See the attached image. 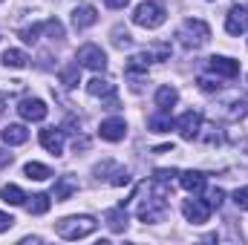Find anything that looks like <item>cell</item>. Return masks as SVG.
<instances>
[{"label": "cell", "instance_id": "8992f818", "mask_svg": "<svg viewBox=\"0 0 248 245\" xmlns=\"http://www.w3.org/2000/svg\"><path fill=\"white\" fill-rule=\"evenodd\" d=\"M176 130H179V136H182L185 141L199 138V133H202V116H199V113H193V110L182 113V116L176 119Z\"/></svg>", "mask_w": 248, "mask_h": 245}, {"label": "cell", "instance_id": "f1b7e54d", "mask_svg": "<svg viewBox=\"0 0 248 245\" xmlns=\"http://www.w3.org/2000/svg\"><path fill=\"white\" fill-rule=\"evenodd\" d=\"M196 84H199V90H202V92H219V90H222L219 78L214 81L211 75H199V81H196Z\"/></svg>", "mask_w": 248, "mask_h": 245}, {"label": "cell", "instance_id": "cb8c5ba5", "mask_svg": "<svg viewBox=\"0 0 248 245\" xmlns=\"http://www.w3.org/2000/svg\"><path fill=\"white\" fill-rule=\"evenodd\" d=\"M0 196H3V202H9V205H26V199H29L17 184H6V187L0 190Z\"/></svg>", "mask_w": 248, "mask_h": 245}, {"label": "cell", "instance_id": "8fae6325", "mask_svg": "<svg viewBox=\"0 0 248 245\" xmlns=\"http://www.w3.org/2000/svg\"><path fill=\"white\" fill-rule=\"evenodd\" d=\"M208 69L217 72V75H222V78H237V75H240V63L231 61V58H225V55L208 58Z\"/></svg>", "mask_w": 248, "mask_h": 245}, {"label": "cell", "instance_id": "2e32d148", "mask_svg": "<svg viewBox=\"0 0 248 245\" xmlns=\"http://www.w3.org/2000/svg\"><path fill=\"white\" fill-rule=\"evenodd\" d=\"M179 182H182V187L187 193H202L208 179H205L202 170H185V173H179Z\"/></svg>", "mask_w": 248, "mask_h": 245}, {"label": "cell", "instance_id": "5b68a950", "mask_svg": "<svg viewBox=\"0 0 248 245\" xmlns=\"http://www.w3.org/2000/svg\"><path fill=\"white\" fill-rule=\"evenodd\" d=\"M87 92L93 95V98H107V110H119V95H116V84L113 81H107V78H93L90 84H87Z\"/></svg>", "mask_w": 248, "mask_h": 245}, {"label": "cell", "instance_id": "7402d4cb", "mask_svg": "<svg viewBox=\"0 0 248 245\" xmlns=\"http://www.w3.org/2000/svg\"><path fill=\"white\" fill-rule=\"evenodd\" d=\"M61 84H63V87H69V90L81 84V63L72 61V63H66V66H63V69H61Z\"/></svg>", "mask_w": 248, "mask_h": 245}, {"label": "cell", "instance_id": "44dd1931", "mask_svg": "<svg viewBox=\"0 0 248 245\" xmlns=\"http://www.w3.org/2000/svg\"><path fill=\"white\" fill-rule=\"evenodd\" d=\"M176 101H179V92H176V87L165 84V87H159V90H156V104H159V107L170 110V107H173Z\"/></svg>", "mask_w": 248, "mask_h": 245}, {"label": "cell", "instance_id": "1f68e13d", "mask_svg": "<svg viewBox=\"0 0 248 245\" xmlns=\"http://www.w3.org/2000/svg\"><path fill=\"white\" fill-rule=\"evenodd\" d=\"M110 184H116V187L130 184V170H127V168H113V179H110Z\"/></svg>", "mask_w": 248, "mask_h": 245}, {"label": "cell", "instance_id": "277c9868", "mask_svg": "<svg viewBox=\"0 0 248 245\" xmlns=\"http://www.w3.org/2000/svg\"><path fill=\"white\" fill-rule=\"evenodd\" d=\"M78 61H81V66H87V69H93V72H104V69H107V55H104V49L95 46V44H84V46L78 49Z\"/></svg>", "mask_w": 248, "mask_h": 245}, {"label": "cell", "instance_id": "e575fe53", "mask_svg": "<svg viewBox=\"0 0 248 245\" xmlns=\"http://www.w3.org/2000/svg\"><path fill=\"white\" fill-rule=\"evenodd\" d=\"M173 176H176V170H156L153 173V179H159V182H170Z\"/></svg>", "mask_w": 248, "mask_h": 245}, {"label": "cell", "instance_id": "d590c367", "mask_svg": "<svg viewBox=\"0 0 248 245\" xmlns=\"http://www.w3.org/2000/svg\"><path fill=\"white\" fill-rule=\"evenodd\" d=\"M12 162H15V156H12L9 150H3V147H0V168H9Z\"/></svg>", "mask_w": 248, "mask_h": 245}, {"label": "cell", "instance_id": "ba28073f", "mask_svg": "<svg viewBox=\"0 0 248 245\" xmlns=\"http://www.w3.org/2000/svg\"><path fill=\"white\" fill-rule=\"evenodd\" d=\"M182 214H185L187 222H193V225H202V222H208V216H211V205H208L205 199H185V205H182Z\"/></svg>", "mask_w": 248, "mask_h": 245}, {"label": "cell", "instance_id": "d4e9b609", "mask_svg": "<svg viewBox=\"0 0 248 245\" xmlns=\"http://www.w3.org/2000/svg\"><path fill=\"white\" fill-rule=\"evenodd\" d=\"M23 173H26L29 179H35V182H44V179L52 176V170H49L46 165H41V162H29V165L23 168Z\"/></svg>", "mask_w": 248, "mask_h": 245}, {"label": "cell", "instance_id": "d6a6232c", "mask_svg": "<svg viewBox=\"0 0 248 245\" xmlns=\"http://www.w3.org/2000/svg\"><path fill=\"white\" fill-rule=\"evenodd\" d=\"M234 205L240 211H248V187H237L234 190Z\"/></svg>", "mask_w": 248, "mask_h": 245}, {"label": "cell", "instance_id": "8d00e7d4", "mask_svg": "<svg viewBox=\"0 0 248 245\" xmlns=\"http://www.w3.org/2000/svg\"><path fill=\"white\" fill-rule=\"evenodd\" d=\"M104 3H107L110 9H124V6H127L130 0H104Z\"/></svg>", "mask_w": 248, "mask_h": 245}, {"label": "cell", "instance_id": "484cf974", "mask_svg": "<svg viewBox=\"0 0 248 245\" xmlns=\"http://www.w3.org/2000/svg\"><path fill=\"white\" fill-rule=\"evenodd\" d=\"M44 32L52 38V41H63V26L58 17H49V20H44Z\"/></svg>", "mask_w": 248, "mask_h": 245}, {"label": "cell", "instance_id": "f35d334b", "mask_svg": "<svg viewBox=\"0 0 248 245\" xmlns=\"http://www.w3.org/2000/svg\"><path fill=\"white\" fill-rule=\"evenodd\" d=\"M246 6H248V0H246Z\"/></svg>", "mask_w": 248, "mask_h": 245}, {"label": "cell", "instance_id": "74e56055", "mask_svg": "<svg viewBox=\"0 0 248 245\" xmlns=\"http://www.w3.org/2000/svg\"><path fill=\"white\" fill-rule=\"evenodd\" d=\"M3 110H6V95L0 92V113H3Z\"/></svg>", "mask_w": 248, "mask_h": 245}, {"label": "cell", "instance_id": "f546056e", "mask_svg": "<svg viewBox=\"0 0 248 245\" xmlns=\"http://www.w3.org/2000/svg\"><path fill=\"white\" fill-rule=\"evenodd\" d=\"M205 202L211 205V211H214V208H222V202H225V190H222V187H214V190H208Z\"/></svg>", "mask_w": 248, "mask_h": 245}, {"label": "cell", "instance_id": "30bf717a", "mask_svg": "<svg viewBox=\"0 0 248 245\" xmlns=\"http://www.w3.org/2000/svg\"><path fill=\"white\" fill-rule=\"evenodd\" d=\"M98 136H101L104 141H122L124 136H127V124H124V119H119V116L104 119L101 127H98Z\"/></svg>", "mask_w": 248, "mask_h": 245}, {"label": "cell", "instance_id": "ffe728a7", "mask_svg": "<svg viewBox=\"0 0 248 245\" xmlns=\"http://www.w3.org/2000/svg\"><path fill=\"white\" fill-rule=\"evenodd\" d=\"M49 205H52V196H46V193H35V196H29L26 211H29L32 216H44V214L49 211Z\"/></svg>", "mask_w": 248, "mask_h": 245}, {"label": "cell", "instance_id": "9c48e42d", "mask_svg": "<svg viewBox=\"0 0 248 245\" xmlns=\"http://www.w3.org/2000/svg\"><path fill=\"white\" fill-rule=\"evenodd\" d=\"M17 113H20V119H26V122H44V119H46V104H44L41 98H23V101L17 104Z\"/></svg>", "mask_w": 248, "mask_h": 245}, {"label": "cell", "instance_id": "4316f807", "mask_svg": "<svg viewBox=\"0 0 248 245\" xmlns=\"http://www.w3.org/2000/svg\"><path fill=\"white\" fill-rule=\"evenodd\" d=\"M130 44H133L130 32H127L124 26H116V29H113V46H116V49H127Z\"/></svg>", "mask_w": 248, "mask_h": 245}, {"label": "cell", "instance_id": "6da1fadb", "mask_svg": "<svg viewBox=\"0 0 248 245\" xmlns=\"http://www.w3.org/2000/svg\"><path fill=\"white\" fill-rule=\"evenodd\" d=\"M176 38H179V44H182L185 49H199V46H205V44L211 41V26H208L205 20L190 17V20H185V23L179 26Z\"/></svg>", "mask_w": 248, "mask_h": 245}, {"label": "cell", "instance_id": "4fadbf2b", "mask_svg": "<svg viewBox=\"0 0 248 245\" xmlns=\"http://www.w3.org/2000/svg\"><path fill=\"white\" fill-rule=\"evenodd\" d=\"M41 144H44L52 156H61L63 153V130L61 127H46V130H41Z\"/></svg>", "mask_w": 248, "mask_h": 245}, {"label": "cell", "instance_id": "83f0119b", "mask_svg": "<svg viewBox=\"0 0 248 245\" xmlns=\"http://www.w3.org/2000/svg\"><path fill=\"white\" fill-rule=\"evenodd\" d=\"M41 32H44V23H32V26L20 29V38H23L26 44H38V41H41Z\"/></svg>", "mask_w": 248, "mask_h": 245}, {"label": "cell", "instance_id": "7a4b0ae2", "mask_svg": "<svg viewBox=\"0 0 248 245\" xmlns=\"http://www.w3.org/2000/svg\"><path fill=\"white\" fill-rule=\"evenodd\" d=\"M95 228H98V222H95L93 216H87V214H81V216H66L61 222H55V231H58V237H63V240H84V237H90Z\"/></svg>", "mask_w": 248, "mask_h": 245}, {"label": "cell", "instance_id": "ac0fdd59", "mask_svg": "<svg viewBox=\"0 0 248 245\" xmlns=\"http://www.w3.org/2000/svg\"><path fill=\"white\" fill-rule=\"evenodd\" d=\"M75 190H78V182H75L72 176H61V179L55 182V187H52V199H55V202H66Z\"/></svg>", "mask_w": 248, "mask_h": 245}, {"label": "cell", "instance_id": "603a6c76", "mask_svg": "<svg viewBox=\"0 0 248 245\" xmlns=\"http://www.w3.org/2000/svg\"><path fill=\"white\" fill-rule=\"evenodd\" d=\"M26 63H29V55L20 52V49H6L3 52V66H9V69H23Z\"/></svg>", "mask_w": 248, "mask_h": 245}, {"label": "cell", "instance_id": "9a60e30c", "mask_svg": "<svg viewBox=\"0 0 248 245\" xmlns=\"http://www.w3.org/2000/svg\"><path fill=\"white\" fill-rule=\"evenodd\" d=\"M0 136H3V141H6L9 147H15V144H26V141H29V130H26L23 124H6Z\"/></svg>", "mask_w": 248, "mask_h": 245}, {"label": "cell", "instance_id": "52a82bcc", "mask_svg": "<svg viewBox=\"0 0 248 245\" xmlns=\"http://www.w3.org/2000/svg\"><path fill=\"white\" fill-rule=\"evenodd\" d=\"M225 32L228 35H243L248 32V9L246 6H231L228 9V15H225Z\"/></svg>", "mask_w": 248, "mask_h": 245}, {"label": "cell", "instance_id": "e0dca14e", "mask_svg": "<svg viewBox=\"0 0 248 245\" xmlns=\"http://www.w3.org/2000/svg\"><path fill=\"white\" fill-rule=\"evenodd\" d=\"M107 228L113 231V234H124L127 231V211H124V205L119 208H113V211H107Z\"/></svg>", "mask_w": 248, "mask_h": 245}, {"label": "cell", "instance_id": "d6986e66", "mask_svg": "<svg viewBox=\"0 0 248 245\" xmlns=\"http://www.w3.org/2000/svg\"><path fill=\"white\" fill-rule=\"evenodd\" d=\"M153 58H156L153 52H139V55H133V58L127 61V66H124V69H127V75L147 72V69H150V63H153Z\"/></svg>", "mask_w": 248, "mask_h": 245}, {"label": "cell", "instance_id": "4dcf8cb0", "mask_svg": "<svg viewBox=\"0 0 248 245\" xmlns=\"http://www.w3.org/2000/svg\"><path fill=\"white\" fill-rule=\"evenodd\" d=\"M228 116H231V119H246V116H248V98L234 101V104H231V110H228Z\"/></svg>", "mask_w": 248, "mask_h": 245}, {"label": "cell", "instance_id": "3957f363", "mask_svg": "<svg viewBox=\"0 0 248 245\" xmlns=\"http://www.w3.org/2000/svg\"><path fill=\"white\" fill-rule=\"evenodd\" d=\"M165 20H168V12H165V6L156 3V0H144V3H139L136 12H133V23H136V26H144V29H159Z\"/></svg>", "mask_w": 248, "mask_h": 245}, {"label": "cell", "instance_id": "836d02e7", "mask_svg": "<svg viewBox=\"0 0 248 245\" xmlns=\"http://www.w3.org/2000/svg\"><path fill=\"white\" fill-rule=\"evenodd\" d=\"M12 225H15V216H9V214H3V211H0V234H3V231H9Z\"/></svg>", "mask_w": 248, "mask_h": 245}, {"label": "cell", "instance_id": "5bb4252c", "mask_svg": "<svg viewBox=\"0 0 248 245\" xmlns=\"http://www.w3.org/2000/svg\"><path fill=\"white\" fill-rule=\"evenodd\" d=\"M147 127L153 130V133H170V127H176V122L170 119V110H165V107H159L150 119H147Z\"/></svg>", "mask_w": 248, "mask_h": 245}, {"label": "cell", "instance_id": "7c38bea8", "mask_svg": "<svg viewBox=\"0 0 248 245\" xmlns=\"http://www.w3.org/2000/svg\"><path fill=\"white\" fill-rule=\"evenodd\" d=\"M95 20H98V12H95V6H90V3H81V6H75V9H72V26H75V29H90Z\"/></svg>", "mask_w": 248, "mask_h": 245}]
</instances>
